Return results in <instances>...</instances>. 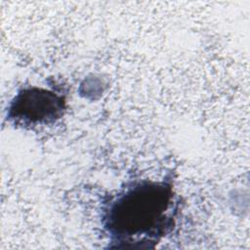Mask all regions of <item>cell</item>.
<instances>
[{"label":"cell","instance_id":"1","mask_svg":"<svg viewBox=\"0 0 250 250\" xmlns=\"http://www.w3.org/2000/svg\"><path fill=\"white\" fill-rule=\"evenodd\" d=\"M179 203L171 178L127 183L102 205V228L111 247L154 248L176 223Z\"/></svg>","mask_w":250,"mask_h":250},{"label":"cell","instance_id":"2","mask_svg":"<svg viewBox=\"0 0 250 250\" xmlns=\"http://www.w3.org/2000/svg\"><path fill=\"white\" fill-rule=\"evenodd\" d=\"M65 111V99L57 92L26 87L20 90L10 102L7 119L21 126L53 124Z\"/></svg>","mask_w":250,"mask_h":250}]
</instances>
